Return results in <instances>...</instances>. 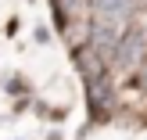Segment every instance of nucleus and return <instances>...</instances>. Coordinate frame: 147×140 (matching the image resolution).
Returning <instances> with one entry per match:
<instances>
[{"mask_svg":"<svg viewBox=\"0 0 147 140\" xmlns=\"http://www.w3.org/2000/svg\"><path fill=\"white\" fill-rule=\"evenodd\" d=\"M115 57H119L122 68H136V65H144L147 57V36L140 29H133V32H126L119 40V50H115Z\"/></svg>","mask_w":147,"mask_h":140,"instance_id":"f257e3e1","label":"nucleus"},{"mask_svg":"<svg viewBox=\"0 0 147 140\" xmlns=\"http://www.w3.org/2000/svg\"><path fill=\"white\" fill-rule=\"evenodd\" d=\"M76 65L83 68L86 83H93V79H104V65H108V61H104L93 47H79V50H76Z\"/></svg>","mask_w":147,"mask_h":140,"instance_id":"f03ea898","label":"nucleus"},{"mask_svg":"<svg viewBox=\"0 0 147 140\" xmlns=\"http://www.w3.org/2000/svg\"><path fill=\"white\" fill-rule=\"evenodd\" d=\"M90 47L97 50L104 61H111V57H115V50H119V36H115L108 25H97V29H93V36H90Z\"/></svg>","mask_w":147,"mask_h":140,"instance_id":"7ed1b4c3","label":"nucleus"},{"mask_svg":"<svg viewBox=\"0 0 147 140\" xmlns=\"http://www.w3.org/2000/svg\"><path fill=\"white\" fill-rule=\"evenodd\" d=\"M93 11H97L104 22H122V18H129V11H133V0H93Z\"/></svg>","mask_w":147,"mask_h":140,"instance_id":"20e7f679","label":"nucleus"},{"mask_svg":"<svg viewBox=\"0 0 147 140\" xmlns=\"http://www.w3.org/2000/svg\"><path fill=\"white\" fill-rule=\"evenodd\" d=\"M140 86H147V65L140 68Z\"/></svg>","mask_w":147,"mask_h":140,"instance_id":"39448f33","label":"nucleus"}]
</instances>
